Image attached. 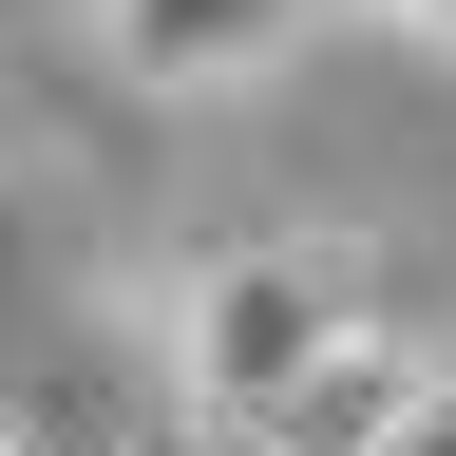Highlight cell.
Wrapping results in <instances>:
<instances>
[{
  "instance_id": "3",
  "label": "cell",
  "mask_w": 456,
  "mask_h": 456,
  "mask_svg": "<svg viewBox=\"0 0 456 456\" xmlns=\"http://www.w3.org/2000/svg\"><path fill=\"white\" fill-rule=\"evenodd\" d=\"M323 0H95V38H114V77L134 95H248L266 57H305Z\"/></svg>"
},
{
  "instance_id": "2",
  "label": "cell",
  "mask_w": 456,
  "mask_h": 456,
  "mask_svg": "<svg viewBox=\"0 0 456 456\" xmlns=\"http://www.w3.org/2000/svg\"><path fill=\"white\" fill-rule=\"evenodd\" d=\"M362 305H380V285H362V248H342V228H266V248L171 266V305H152L171 399H191V419H228V437H266V419H285V380H305Z\"/></svg>"
},
{
  "instance_id": "1",
  "label": "cell",
  "mask_w": 456,
  "mask_h": 456,
  "mask_svg": "<svg viewBox=\"0 0 456 456\" xmlns=\"http://www.w3.org/2000/svg\"><path fill=\"white\" fill-rule=\"evenodd\" d=\"M134 419H171V342L95 266V228L0 171V437H114L134 456Z\"/></svg>"
},
{
  "instance_id": "4",
  "label": "cell",
  "mask_w": 456,
  "mask_h": 456,
  "mask_svg": "<svg viewBox=\"0 0 456 456\" xmlns=\"http://www.w3.org/2000/svg\"><path fill=\"white\" fill-rule=\"evenodd\" d=\"M399 20H419V38H437V57H456V0H399Z\"/></svg>"
}]
</instances>
